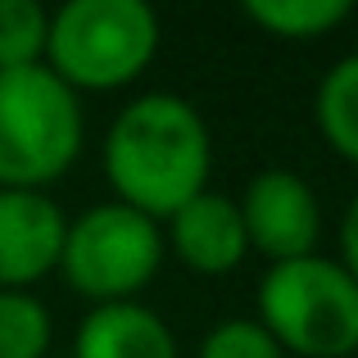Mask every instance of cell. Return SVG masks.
Returning <instances> with one entry per match:
<instances>
[{
  "mask_svg": "<svg viewBox=\"0 0 358 358\" xmlns=\"http://www.w3.org/2000/svg\"><path fill=\"white\" fill-rule=\"evenodd\" d=\"M159 14L145 0H69L50 9L45 69L69 91H122L155 64Z\"/></svg>",
  "mask_w": 358,
  "mask_h": 358,
  "instance_id": "obj_3",
  "label": "cell"
},
{
  "mask_svg": "<svg viewBox=\"0 0 358 358\" xmlns=\"http://www.w3.org/2000/svg\"><path fill=\"white\" fill-rule=\"evenodd\" d=\"M69 213L50 191H0V290H32L59 268Z\"/></svg>",
  "mask_w": 358,
  "mask_h": 358,
  "instance_id": "obj_7",
  "label": "cell"
},
{
  "mask_svg": "<svg viewBox=\"0 0 358 358\" xmlns=\"http://www.w3.org/2000/svg\"><path fill=\"white\" fill-rule=\"evenodd\" d=\"M195 358H286V354L254 317H222L218 327H209Z\"/></svg>",
  "mask_w": 358,
  "mask_h": 358,
  "instance_id": "obj_14",
  "label": "cell"
},
{
  "mask_svg": "<svg viewBox=\"0 0 358 358\" xmlns=\"http://www.w3.org/2000/svg\"><path fill=\"white\" fill-rule=\"evenodd\" d=\"M164 227L155 218L105 200L69 218L55 272L69 281L73 295L91 299V308L122 304V299H141V290L164 268Z\"/></svg>",
  "mask_w": 358,
  "mask_h": 358,
  "instance_id": "obj_5",
  "label": "cell"
},
{
  "mask_svg": "<svg viewBox=\"0 0 358 358\" xmlns=\"http://www.w3.org/2000/svg\"><path fill=\"white\" fill-rule=\"evenodd\" d=\"M164 245H173V259L200 277H227L245 263L250 241L241 227V209L222 191H200L168 218Z\"/></svg>",
  "mask_w": 358,
  "mask_h": 358,
  "instance_id": "obj_8",
  "label": "cell"
},
{
  "mask_svg": "<svg viewBox=\"0 0 358 358\" xmlns=\"http://www.w3.org/2000/svg\"><path fill=\"white\" fill-rule=\"evenodd\" d=\"M87 145L82 96L45 64L0 73V191H50Z\"/></svg>",
  "mask_w": 358,
  "mask_h": 358,
  "instance_id": "obj_2",
  "label": "cell"
},
{
  "mask_svg": "<svg viewBox=\"0 0 358 358\" xmlns=\"http://www.w3.org/2000/svg\"><path fill=\"white\" fill-rule=\"evenodd\" d=\"M336 263L358 281V195L345 204L341 227H336Z\"/></svg>",
  "mask_w": 358,
  "mask_h": 358,
  "instance_id": "obj_15",
  "label": "cell"
},
{
  "mask_svg": "<svg viewBox=\"0 0 358 358\" xmlns=\"http://www.w3.org/2000/svg\"><path fill=\"white\" fill-rule=\"evenodd\" d=\"M236 209L250 250L263 254L268 263H290L304 259V254H317L322 204H317V191L295 168H259L245 182Z\"/></svg>",
  "mask_w": 358,
  "mask_h": 358,
  "instance_id": "obj_6",
  "label": "cell"
},
{
  "mask_svg": "<svg viewBox=\"0 0 358 358\" xmlns=\"http://www.w3.org/2000/svg\"><path fill=\"white\" fill-rule=\"evenodd\" d=\"M55 345V317L32 290H0V358H45Z\"/></svg>",
  "mask_w": 358,
  "mask_h": 358,
  "instance_id": "obj_12",
  "label": "cell"
},
{
  "mask_svg": "<svg viewBox=\"0 0 358 358\" xmlns=\"http://www.w3.org/2000/svg\"><path fill=\"white\" fill-rule=\"evenodd\" d=\"M254 322L295 358H354L358 354V281L331 254H304L268 263L259 277Z\"/></svg>",
  "mask_w": 358,
  "mask_h": 358,
  "instance_id": "obj_4",
  "label": "cell"
},
{
  "mask_svg": "<svg viewBox=\"0 0 358 358\" xmlns=\"http://www.w3.org/2000/svg\"><path fill=\"white\" fill-rule=\"evenodd\" d=\"M313 122L327 150L358 168V50L341 55L313 91Z\"/></svg>",
  "mask_w": 358,
  "mask_h": 358,
  "instance_id": "obj_10",
  "label": "cell"
},
{
  "mask_svg": "<svg viewBox=\"0 0 358 358\" xmlns=\"http://www.w3.org/2000/svg\"><path fill=\"white\" fill-rule=\"evenodd\" d=\"M100 159L118 204L168 222L186 200L209 191L213 131L186 96L141 91L114 114Z\"/></svg>",
  "mask_w": 358,
  "mask_h": 358,
  "instance_id": "obj_1",
  "label": "cell"
},
{
  "mask_svg": "<svg viewBox=\"0 0 358 358\" xmlns=\"http://www.w3.org/2000/svg\"><path fill=\"white\" fill-rule=\"evenodd\" d=\"M45 27H50V9H41L36 0H0V73L41 64Z\"/></svg>",
  "mask_w": 358,
  "mask_h": 358,
  "instance_id": "obj_13",
  "label": "cell"
},
{
  "mask_svg": "<svg viewBox=\"0 0 358 358\" xmlns=\"http://www.w3.org/2000/svg\"><path fill=\"white\" fill-rule=\"evenodd\" d=\"M73 358H182V345L159 308L122 299V304H96L78 322Z\"/></svg>",
  "mask_w": 358,
  "mask_h": 358,
  "instance_id": "obj_9",
  "label": "cell"
},
{
  "mask_svg": "<svg viewBox=\"0 0 358 358\" xmlns=\"http://www.w3.org/2000/svg\"><path fill=\"white\" fill-rule=\"evenodd\" d=\"M241 14L268 36L313 41V36H327L341 23H350L354 5L350 0H245Z\"/></svg>",
  "mask_w": 358,
  "mask_h": 358,
  "instance_id": "obj_11",
  "label": "cell"
}]
</instances>
